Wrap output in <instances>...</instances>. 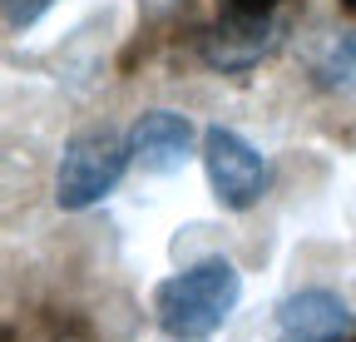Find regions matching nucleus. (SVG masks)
<instances>
[{
  "instance_id": "nucleus-1",
  "label": "nucleus",
  "mask_w": 356,
  "mask_h": 342,
  "mask_svg": "<svg viewBox=\"0 0 356 342\" xmlns=\"http://www.w3.org/2000/svg\"><path fill=\"white\" fill-rule=\"evenodd\" d=\"M243 297V273L228 258H198L154 288V322L173 342H208L233 318Z\"/></svg>"
},
{
  "instance_id": "nucleus-2",
  "label": "nucleus",
  "mask_w": 356,
  "mask_h": 342,
  "mask_svg": "<svg viewBox=\"0 0 356 342\" xmlns=\"http://www.w3.org/2000/svg\"><path fill=\"white\" fill-rule=\"evenodd\" d=\"M129 134H109V130H89V134H74L60 154V174H55V203L79 213V208H95L104 203L119 179L129 174Z\"/></svg>"
},
{
  "instance_id": "nucleus-3",
  "label": "nucleus",
  "mask_w": 356,
  "mask_h": 342,
  "mask_svg": "<svg viewBox=\"0 0 356 342\" xmlns=\"http://www.w3.org/2000/svg\"><path fill=\"white\" fill-rule=\"evenodd\" d=\"M203 174H208V189L222 208L233 213H248L262 203V194L273 189V169H267V159L238 134V130H222V124H213V130H203Z\"/></svg>"
},
{
  "instance_id": "nucleus-4",
  "label": "nucleus",
  "mask_w": 356,
  "mask_h": 342,
  "mask_svg": "<svg viewBox=\"0 0 356 342\" xmlns=\"http://www.w3.org/2000/svg\"><path fill=\"white\" fill-rule=\"evenodd\" d=\"M277 45V20L257 10H222L198 30V60L218 75H248Z\"/></svg>"
},
{
  "instance_id": "nucleus-5",
  "label": "nucleus",
  "mask_w": 356,
  "mask_h": 342,
  "mask_svg": "<svg viewBox=\"0 0 356 342\" xmlns=\"http://www.w3.org/2000/svg\"><path fill=\"white\" fill-rule=\"evenodd\" d=\"M351 337H356V313L332 288L287 293L273 313V342H351Z\"/></svg>"
},
{
  "instance_id": "nucleus-6",
  "label": "nucleus",
  "mask_w": 356,
  "mask_h": 342,
  "mask_svg": "<svg viewBox=\"0 0 356 342\" xmlns=\"http://www.w3.org/2000/svg\"><path fill=\"white\" fill-rule=\"evenodd\" d=\"M129 154L144 174H178L193 159V119L173 109H149L129 124Z\"/></svg>"
},
{
  "instance_id": "nucleus-7",
  "label": "nucleus",
  "mask_w": 356,
  "mask_h": 342,
  "mask_svg": "<svg viewBox=\"0 0 356 342\" xmlns=\"http://www.w3.org/2000/svg\"><path fill=\"white\" fill-rule=\"evenodd\" d=\"M6 342H95V332L70 308H30L25 318L6 322Z\"/></svg>"
},
{
  "instance_id": "nucleus-8",
  "label": "nucleus",
  "mask_w": 356,
  "mask_h": 342,
  "mask_svg": "<svg viewBox=\"0 0 356 342\" xmlns=\"http://www.w3.org/2000/svg\"><path fill=\"white\" fill-rule=\"evenodd\" d=\"M317 75H322V84H332V90H356V30L332 40L327 55L317 60Z\"/></svg>"
},
{
  "instance_id": "nucleus-9",
  "label": "nucleus",
  "mask_w": 356,
  "mask_h": 342,
  "mask_svg": "<svg viewBox=\"0 0 356 342\" xmlns=\"http://www.w3.org/2000/svg\"><path fill=\"white\" fill-rule=\"evenodd\" d=\"M50 6H55V0H0V10H6V30L10 35H25Z\"/></svg>"
},
{
  "instance_id": "nucleus-10",
  "label": "nucleus",
  "mask_w": 356,
  "mask_h": 342,
  "mask_svg": "<svg viewBox=\"0 0 356 342\" xmlns=\"http://www.w3.org/2000/svg\"><path fill=\"white\" fill-rule=\"evenodd\" d=\"M222 6H228V10H257V15H273L282 0H222Z\"/></svg>"
},
{
  "instance_id": "nucleus-11",
  "label": "nucleus",
  "mask_w": 356,
  "mask_h": 342,
  "mask_svg": "<svg viewBox=\"0 0 356 342\" xmlns=\"http://www.w3.org/2000/svg\"><path fill=\"white\" fill-rule=\"evenodd\" d=\"M341 6H346V10H356V0H341Z\"/></svg>"
}]
</instances>
